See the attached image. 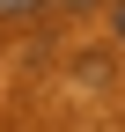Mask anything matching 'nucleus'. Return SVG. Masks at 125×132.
<instances>
[{
	"label": "nucleus",
	"mask_w": 125,
	"mask_h": 132,
	"mask_svg": "<svg viewBox=\"0 0 125 132\" xmlns=\"http://www.w3.org/2000/svg\"><path fill=\"white\" fill-rule=\"evenodd\" d=\"M118 44H125V0H118Z\"/></svg>",
	"instance_id": "nucleus-2"
},
{
	"label": "nucleus",
	"mask_w": 125,
	"mask_h": 132,
	"mask_svg": "<svg viewBox=\"0 0 125 132\" xmlns=\"http://www.w3.org/2000/svg\"><path fill=\"white\" fill-rule=\"evenodd\" d=\"M66 7H96V0H66Z\"/></svg>",
	"instance_id": "nucleus-3"
},
{
	"label": "nucleus",
	"mask_w": 125,
	"mask_h": 132,
	"mask_svg": "<svg viewBox=\"0 0 125 132\" xmlns=\"http://www.w3.org/2000/svg\"><path fill=\"white\" fill-rule=\"evenodd\" d=\"M44 0H0V15H37Z\"/></svg>",
	"instance_id": "nucleus-1"
}]
</instances>
